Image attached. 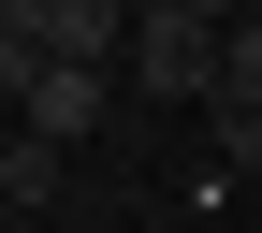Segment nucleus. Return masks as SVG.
I'll use <instances>...</instances> for the list:
<instances>
[{
	"label": "nucleus",
	"instance_id": "nucleus-1",
	"mask_svg": "<svg viewBox=\"0 0 262 233\" xmlns=\"http://www.w3.org/2000/svg\"><path fill=\"white\" fill-rule=\"evenodd\" d=\"M146 44H131V73L160 88V102H219V29L204 15H131Z\"/></svg>",
	"mask_w": 262,
	"mask_h": 233
},
{
	"label": "nucleus",
	"instance_id": "nucleus-2",
	"mask_svg": "<svg viewBox=\"0 0 262 233\" xmlns=\"http://www.w3.org/2000/svg\"><path fill=\"white\" fill-rule=\"evenodd\" d=\"M88 117H102V58H44V88L15 102V131H44V146H73Z\"/></svg>",
	"mask_w": 262,
	"mask_h": 233
},
{
	"label": "nucleus",
	"instance_id": "nucleus-3",
	"mask_svg": "<svg viewBox=\"0 0 262 233\" xmlns=\"http://www.w3.org/2000/svg\"><path fill=\"white\" fill-rule=\"evenodd\" d=\"M219 146H262V15L219 29Z\"/></svg>",
	"mask_w": 262,
	"mask_h": 233
},
{
	"label": "nucleus",
	"instance_id": "nucleus-4",
	"mask_svg": "<svg viewBox=\"0 0 262 233\" xmlns=\"http://www.w3.org/2000/svg\"><path fill=\"white\" fill-rule=\"evenodd\" d=\"M29 29H44V58H117V29H131V0H15Z\"/></svg>",
	"mask_w": 262,
	"mask_h": 233
},
{
	"label": "nucleus",
	"instance_id": "nucleus-5",
	"mask_svg": "<svg viewBox=\"0 0 262 233\" xmlns=\"http://www.w3.org/2000/svg\"><path fill=\"white\" fill-rule=\"evenodd\" d=\"M29 88H44V29L0 0V102H29Z\"/></svg>",
	"mask_w": 262,
	"mask_h": 233
},
{
	"label": "nucleus",
	"instance_id": "nucleus-6",
	"mask_svg": "<svg viewBox=\"0 0 262 233\" xmlns=\"http://www.w3.org/2000/svg\"><path fill=\"white\" fill-rule=\"evenodd\" d=\"M0 189H15V204H44V189H58V146H44V131H15V146H0Z\"/></svg>",
	"mask_w": 262,
	"mask_h": 233
},
{
	"label": "nucleus",
	"instance_id": "nucleus-7",
	"mask_svg": "<svg viewBox=\"0 0 262 233\" xmlns=\"http://www.w3.org/2000/svg\"><path fill=\"white\" fill-rule=\"evenodd\" d=\"M131 15H204V29H219V15H233V0H131Z\"/></svg>",
	"mask_w": 262,
	"mask_h": 233
}]
</instances>
